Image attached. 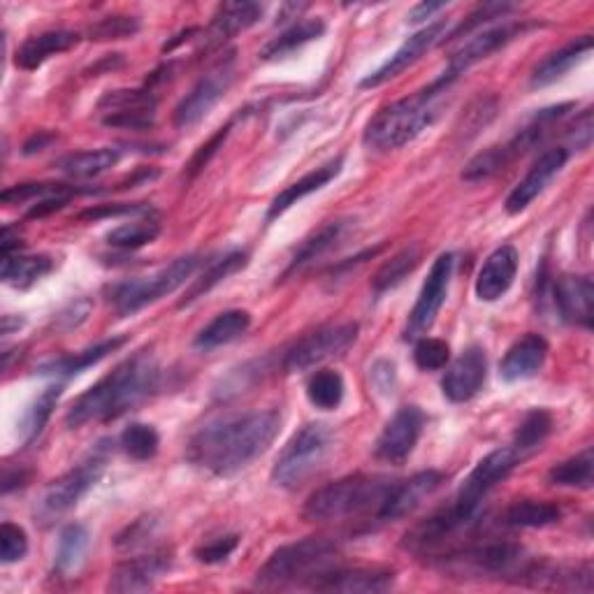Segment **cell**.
Segmentation results:
<instances>
[{"label": "cell", "instance_id": "obj_22", "mask_svg": "<svg viewBox=\"0 0 594 594\" xmlns=\"http://www.w3.org/2000/svg\"><path fill=\"white\" fill-rule=\"evenodd\" d=\"M395 585V574L386 570H326L307 583L316 592L379 594Z\"/></svg>", "mask_w": 594, "mask_h": 594}, {"label": "cell", "instance_id": "obj_49", "mask_svg": "<svg viewBox=\"0 0 594 594\" xmlns=\"http://www.w3.org/2000/svg\"><path fill=\"white\" fill-rule=\"evenodd\" d=\"M516 10V6H511V3H483L478 6L461 26H457V29L453 33H448L446 40H455V38H463V36H472L481 23H491L495 19H502L506 17L508 12Z\"/></svg>", "mask_w": 594, "mask_h": 594}, {"label": "cell", "instance_id": "obj_54", "mask_svg": "<svg viewBox=\"0 0 594 594\" xmlns=\"http://www.w3.org/2000/svg\"><path fill=\"white\" fill-rule=\"evenodd\" d=\"M77 194H87V191H79V188H75V186H66V184H63L61 191H57V194H51V196L38 200V202L29 209V214H26V216H29V219H44V216H51V214L61 211L63 207H68L70 200H72Z\"/></svg>", "mask_w": 594, "mask_h": 594}, {"label": "cell", "instance_id": "obj_56", "mask_svg": "<svg viewBox=\"0 0 594 594\" xmlns=\"http://www.w3.org/2000/svg\"><path fill=\"white\" fill-rule=\"evenodd\" d=\"M156 112H119V115H105L102 123L110 128L123 130H149L154 128Z\"/></svg>", "mask_w": 594, "mask_h": 594}, {"label": "cell", "instance_id": "obj_60", "mask_svg": "<svg viewBox=\"0 0 594 594\" xmlns=\"http://www.w3.org/2000/svg\"><path fill=\"white\" fill-rule=\"evenodd\" d=\"M303 10H307V6H284L277 14V23H286L290 19H297V14H300Z\"/></svg>", "mask_w": 594, "mask_h": 594}, {"label": "cell", "instance_id": "obj_7", "mask_svg": "<svg viewBox=\"0 0 594 594\" xmlns=\"http://www.w3.org/2000/svg\"><path fill=\"white\" fill-rule=\"evenodd\" d=\"M333 446L335 437L326 423H309L300 427L279 453L273 467V483L286 491L300 488L328 463Z\"/></svg>", "mask_w": 594, "mask_h": 594}, {"label": "cell", "instance_id": "obj_52", "mask_svg": "<svg viewBox=\"0 0 594 594\" xmlns=\"http://www.w3.org/2000/svg\"><path fill=\"white\" fill-rule=\"evenodd\" d=\"M63 184H17L12 188H6L3 194H0V200L3 205H23V202H38L51 194L61 191Z\"/></svg>", "mask_w": 594, "mask_h": 594}, {"label": "cell", "instance_id": "obj_53", "mask_svg": "<svg viewBox=\"0 0 594 594\" xmlns=\"http://www.w3.org/2000/svg\"><path fill=\"white\" fill-rule=\"evenodd\" d=\"M239 546V536L237 534H228V536H219L214 538L209 544H202L196 548V560L202 564H219L226 562Z\"/></svg>", "mask_w": 594, "mask_h": 594}, {"label": "cell", "instance_id": "obj_16", "mask_svg": "<svg viewBox=\"0 0 594 594\" xmlns=\"http://www.w3.org/2000/svg\"><path fill=\"white\" fill-rule=\"evenodd\" d=\"M521 461V453L516 448H499L493 451L483 457V461L472 469V474L465 478L463 488L457 491L455 502H461L463 506L472 508V511H481L483 508V499L488 495L493 488L516 469Z\"/></svg>", "mask_w": 594, "mask_h": 594}, {"label": "cell", "instance_id": "obj_9", "mask_svg": "<svg viewBox=\"0 0 594 594\" xmlns=\"http://www.w3.org/2000/svg\"><path fill=\"white\" fill-rule=\"evenodd\" d=\"M105 467H107V448L100 444L77 467H72L70 472H66L63 476H59L57 481H51L47 485V491L42 493V497L38 502L36 516L42 523H51V521L66 516V513L70 508H75L79 504V499H82L100 481Z\"/></svg>", "mask_w": 594, "mask_h": 594}, {"label": "cell", "instance_id": "obj_13", "mask_svg": "<svg viewBox=\"0 0 594 594\" xmlns=\"http://www.w3.org/2000/svg\"><path fill=\"white\" fill-rule=\"evenodd\" d=\"M532 29V23H518V21H504L499 26H493V29H485L481 33H476L474 38H469L461 49H457L453 57L448 59V66L444 70V79L448 85H453L457 77L465 75L469 68H474L476 63L485 61L488 57H493L495 51H499L502 47H506L508 42H513L516 38H521L525 31Z\"/></svg>", "mask_w": 594, "mask_h": 594}, {"label": "cell", "instance_id": "obj_5", "mask_svg": "<svg viewBox=\"0 0 594 594\" xmlns=\"http://www.w3.org/2000/svg\"><path fill=\"white\" fill-rule=\"evenodd\" d=\"M339 555V544L328 536H309L303 542L277 548L256 574L260 587H286L293 583H309L326 572Z\"/></svg>", "mask_w": 594, "mask_h": 594}, {"label": "cell", "instance_id": "obj_29", "mask_svg": "<svg viewBox=\"0 0 594 594\" xmlns=\"http://www.w3.org/2000/svg\"><path fill=\"white\" fill-rule=\"evenodd\" d=\"M590 51H592V38L583 36L570 44H564L562 49L548 53V57L534 68L529 87L532 89H546V87L560 82V79L570 72L574 66H578Z\"/></svg>", "mask_w": 594, "mask_h": 594}, {"label": "cell", "instance_id": "obj_43", "mask_svg": "<svg viewBox=\"0 0 594 594\" xmlns=\"http://www.w3.org/2000/svg\"><path fill=\"white\" fill-rule=\"evenodd\" d=\"M418 263H420V249L416 245H412L407 249H402L372 279L374 293L382 295V293H388L395 286H399L404 279H407L414 273V269L418 267Z\"/></svg>", "mask_w": 594, "mask_h": 594}, {"label": "cell", "instance_id": "obj_38", "mask_svg": "<svg viewBox=\"0 0 594 594\" xmlns=\"http://www.w3.org/2000/svg\"><path fill=\"white\" fill-rule=\"evenodd\" d=\"M89 542H91L89 529L85 525L72 523V525L63 527V532L59 536L57 560H53V564H57V572L63 576L79 572V566H82L87 560Z\"/></svg>", "mask_w": 594, "mask_h": 594}, {"label": "cell", "instance_id": "obj_35", "mask_svg": "<svg viewBox=\"0 0 594 594\" xmlns=\"http://www.w3.org/2000/svg\"><path fill=\"white\" fill-rule=\"evenodd\" d=\"M247 263H249V256L245 251H232V254H228V256H224L219 260H214L205 269V273L198 279H194V284L186 288V295L179 300V309L200 300V297L205 293H209L214 286H219L221 281H226L228 277L239 273L241 267H247Z\"/></svg>", "mask_w": 594, "mask_h": 594}, {"label": "cell", "instance_id": "obj_44", "mask_svg": "<svg viewBox=\"0 0 594 594\" xmlns=\"http://www.w3.org/2000/svg\"><path fill=\"white\" fill-rule=\"evenodd\" d=\"M160 235V224L156 219H138L132 224H123L115 228L112 232H107V245H112L123 251H132L151 245Z\"/></svg>", "mask_w": 594, "mask_h": 594}, {"label": "cell", "instance_id": "obj_18", "mask_svg": "<svg viewBox=\"0 0 594 594\" xmlns=\"http://www.w3.org/2000/svg\"><path fill=\"white\" fill-rule=\"evenodd\" d=\"M423 425H425V414L416 407V404L397 409V414L384 427L382 437L376 439L374 446L376 457L390 465H402L414 453L420 439Z\"/></svg>", "mask_w": 594, "mask_h": 594}, {"label": "cell", "instance_id": "obj_51", "mask_svg": "<svg viewBox=\"0 0 594 594\" xmlns=\"http://www.w3.org/2000/svg\"><path fill=\"white\" fill-rule=\"evenodd\" d=\"M29 553V536H26L23 527L14 523L0 525V560L6 564L19 562Z\"/></svg>", "mask_w": 594, "mask_h": 594}, {"label": "cell", "instance_id": "obj_24", "mask_svg": "<svg viewBox=\"0 0 594 594\" xmlns=\"http://www.w3.org/2000/svg\"><path fill=\"white\" fill-rule=\"evenodd\" d=\"M518 275V251L511 245L495 249L485 258L476 277V297L483 303H497L502 295L516 281Z\"/></svg>", "mask_w": 594, "mask_h": 594}, {"label": "cell", "instance_id": "obj_17", "mask_svg": "<svg viewBox=\"0 0 594 594\" xmlns=\"http://www.w3.org/2000/svg\"><path fill=\"white\" fill-rule=\"evenodd\" d=\"M446 38H448V21H435L425 26V29H420L404 42L379 70L367 75L360 82V89H376L390 82V79L399 77L404 70H409L416 61H420L432 47L446 42Z\"/></svg>", "mask_w": 594, "mask_h": 594}, {"label": "cell", "instance_id": "obj_31", "mask_svg": "<svg viewBox=\"0 0 594 594\" xmlns=\"http://www.w3.org/2000/svg\"><path fill=\"white\" fill-rule=\"evenodd\" d=\"M128 341V337H112V339H105L87 350H82V354H75V356H63L59 360H51V363H44L38 374L42 376H57V379H70V376L75 374H82L85 369L98 365L100 360H105L110 354H115V350H119L123 344Z\"/></svg>", "mask_w": 594, "mask_h": 594}, {"label": "cell", "instance_id": "obj_48", "mask_svg": "<svg viewBox=\"0 0 594 594\" xmlns=\"http://www.w3.org/2000/svg\"><path fill=\"white\" fill-rule=\"evenodd\" d=\"M451 360V348L444 339L420 337L414 346V363L420 372H439Z\"/></svg>", "mask_w": 594, "mask_h": 594}, {"label": "cell", "instance_id": "obj_26", "mask_svg": "<svg viewBox=\"0 0 594 594\" xmlns=\"http://www.w3.org/2000/svg\"><path fill=\"white\" fill-rule=\"evenodd\" d=\"M263 17V6L258 3H224L214 12L211 23L202 33L205 49H216L230 38L239 36L241 31L251 29V26Z\"/></svg>", "mask_w": 594, "mask_h": 594}, {"label": "cell", "instance_id": "obj_39", "mask_svg": "<svg viewBox=\"0 0 594 594\" xmlns=\"http://www.w3.org/2000/svg\"><path fill=\"white\" fill-rule=\"evenodd\" d=\"M63 395V384H53L40 393L29 409H26L21 423H19V437L23 444H31L36 437H40V432L44 429L47 420L51 418L53 409Z\"/></svg>", "mask_w": 594, "mask_h": 594}, {"label": "cell", "instance_id": "obj_32", "mask_svg": "<svg viewBox=\"0 0 594 594\" xmlns=\"http://www.w3.org/2000/svg\"><path fill=\"white\" fill-rule=\"evenodd\" d=\"M121 158H123L121 149L102 147L93 151H79V154L63 156L57 160V168L72 179H91V177H98L107 170L117 168Z\"/></svg>", "mask_w": 594, "mask_h": 594}, {"label": "cell", "instance_id": "obj_1", "mask_svg": "<svg viewBox=\"0 0 594 594\" xmlns=\"http://www.w3.org/2000/svg\"><path fill=\"white\" fill-rule=\"evenodd\" d=\"M279 427L281 414L277 409L209 423L188 444V461L214 476H235L273 446Z\"/></svg>", "mask_w": 594, "mask_h": 594}, {"label": "cell", "instance_id": "obj_33", "mask_svg": "<svg viewBox=\"0 0 594 594\" xmlns=\"http://www.w3.org/2000/svg\"><path fill=\"white\" fill-rule=\"evenodd\" d=\"M326 33V23L320 19H305V21H297L293 23L290 29H286L281 36H277L275 40H269L263 49H260V59L263 61H279L290 57L293 51H297L300 47L323 38Z\"/></svg>", "mask_w": 594, "mask_h": 594}, {"label": "cell", "instance_id": "obj_45", "mask_svg": "<svg viewBox=\"0 0 594 594\" xmlns=\"http://www.w3.org/2000/svg\"><path fill=\"white\" fill-rule=\"evenodd\" d=\"M551 429H553V416L546 409H532L523 416V420L516 429V437H513V448L523 453V451H532L536 446H542L546 442V437L551 435Z\"/></svg>", "mask_w": 594, "mask_h": 594}, {"label": "cell", "instance_id": "obj_10", "mask_svg": "<svg viewBox=\"0 0 594 594\" xmlns=\"http://www.w3.org/2000/svg\"><path fill=\"white\" fill-rule=\"evenodd\" d=\"M232 79H235V59L228 57L216 63L205 77H200V82L191 89V93H186V98L177 105L172 119L175 126L179 130L198 126L228 93Z\"/></svg>", "mask_w": 594, "mask_h": 594}, {"label": "cell", "instance_id": "obj_23", "mask_svg": "<svg viewBox=\"0 0 594 594\" xmlns=\"http://www.w3.org/2000/svg\"><path fill=\"white\" fill-rule=\"evenodd\" d=\"M172 570V557L168 553H151L142 557H130L121 562L110 576V592H145L154 587L158 578H164Z\"/></svg>", "mask_w": 594, "mask_h": 594}, {"label": "cell", "instance_id": "obj_50", "mask_svg": "<svg viewBox=\"0 0 594 594\" xmlns=\"http://www.w3.org/2000/svg\"><path fill=\"white\" fill-rule=\"evenodd\" d=\"M151 216L154 207L147 202H119V205H96L77 214L79 221H100L117 219V216Z\"/></svg>", "mask_w": 594, "mask_h": 594}, {"label": "cell", "instance_id": "obj_37", "mask_svg": "<svg viewBox=\"0 0 594 594\" xmlns=\"http://www.w3.org/2000/svg\"><path fill=\"white\" fill-rule=\"evenodd\" d=\"M562 511L560 506L551 502H538V499H523L511 504L504 513V525L506 527H523V529H538V527H551L560 523Z\"/></svg>", "mask_w": 594, "mask_h": 594}, {"label": "cell", "instance_id": "obj_34", "mask_svg": "<svg viewBox=\"0 0 594 594\" xmlns=\"http://www.w3.org/2000/svg\"><path fill=\"white\" fill-rule=\"evenodd\" d=\"M249 328H251V314L245 309H230L216 316L209 326H205L194 344L196 348L211 350L239 339Z\"/></svg>", "mask_w": 594, "mask_h": 594}, {"label": "cell", "instance_id": "obj_40", "mask_svg": "<svg viewBox=\"0 0 594 594\" xmlns=\"http://www.w3.org/2000/svg\"><path fill=\"white\" fill-rule=\"evenodd\" d=\"M594 453L592 448H585L583 453L570 457L560 465H555L548 472V483L560 485V488H578V491H590L594 483Z\"/></svg>", "mask_w": 594, "mask_h": 594}, {"label": "cell", "instance_id": "obj_58", "mask_svg": "<svg viewBox=\"0 0 594 594\" xmlns=\"http://www.w3.org/2000/svg\"><path fill=\"white\" fill-rule=\"evenodd\" d=\"M446 8H448V3H420L409 12V23H420V21L429 19L432 14H437Z\"/></svg>", "mask_w": 594, "mask_h": 594}, {"label": "cell", "instance_id": "obj_14", "mask_svg": "<svg viewBox=\"0 0 594 594\" xmlns=\"http://www.w3.org/2000/svg\"><path fill=\"white\" fill-rule=\"evenodd\" d=\"M542 297H551V303L560 318L572 326L592 328L594 318V286L587 275H562L555 281H544V288L538 290Z\"/></svg>", "mask_w": 594, "mask_h": 594}, {"label": "cell", "instance_id": "obj_20", "mask_svg": "<svg viewBox=\"0 0 594 594\" xmlns=\"http://www.w3.org/2000/svg\"><path fill=\"white\" fill-rule=\"evenodd\" d=\"M444 483V474L427 469L420 474H414L412 478L393 483V488L388 491L382 508L376 511V518L379 521H402L412 516V513L432 495L439 491V485Z\"/></svg>", "mask_w": 594, "mask_h": 594}, {"label": "cell", "instance_id": "obj_46", "mask_svg": "<svg viewBox=\"0 0 594 594\" xmlns=\"http://www.w3.org/2000/svg\"><path fill=\"white\" fill-rule=\"evenodd\" d=\"M121 446L132 457V461L145 463V461H151V457L158 453L160 437H158L156 427L147 423H130L121 432Z\"/></svg>", "mask_w": 594, "mask_h": 594}, {"label": "cell", "instance_id": "obj_36", "mask_svg": "<svg viewBox=\"0 0 594 594\" xmlns=\"http://www.w3.org/2000/svg\"><path fill=\"white\" fill-rule=\"evenodd\" d=\"M53 269V260L49 256H21L19 251L12 256H3L0 277L17 290L31 288Z\"/></svg>", "mask_w": 594, "mask_h": 594}, {"label": "cell", "instance_id": "obj_25", "mask_svg": "<svg viewBox=\"0 0 594 594\" xmlns=\"http://www.w3.org/2000/svg\"><path fill=\"white\" fill-rule=\"evenodd\" d=\"M548 358V341L542 335H525L513 344L499 367V376L504 382H525L544 369Z\"/></svg>", "mask_w": 594, "mask_h": 594}, {"label": "cell", "instance_id": "obj_8", "mask_svg": "<svg viewBox=\"0 0 594 594\" xmlns=\"http://www.w3.org/2000/svg\"><path fill=\"white\" fill-rule=\"evenodd\" d=\"M444 572L491 578H523L529 560L523 546L513 542H485L465 551L448 553L439 560Z\"/></svg>", "mask_w": 594, "mask_h": 594}, {"label": "cell", "instance_id": "obj_21", "mask_svg": "<svg viewBox=\"0 0 594 594\" xmlns=\"http://www.w3.org/2000/svg\"><path fill=\"white\" fill-rule=\"evenodd\" d=\"M488 376V356L481 346H469L444 374L442 393L448 402L463 404L474 399Z\"/></svg>", "mask_w": 594, "mask_h": 594}, {"label": "cell", "instance_id": "obj_3", "mask_svg": "<svg viewBox=\"0 0 594 594\" xmlns=\"http://www.w3.org/2000/svg\"><path fill=\"white\" fill-rule=\"evenodd\" d=\"M451 85L444 77L435 79L427 89L402 98L376 112L365 128L363 142L372 151H393L414 142L439 117L437 100Z\"/></svg>", "mask_w": 594, "mask_h": 594}, {"label": "cell", "instance_id": "obj_27", "mask_svg": "<svg viewBox=\"0 0 594 594\" xmlns=\"http://www.w3.org/2000/svg\"><path fill=\"white\" fill-rule=\"evenodd\" d=\"M341 168H344V156H337V158L328 160L326 166H320V168L307 172L303 179H297L290 186H286L284 191L273 200V205H269L267 221L279 219V216L286 214L293 205H297L303 198L320 191L323 186H328L341 172Z\"/></svg>", "mask_w": 594, "mask_h": 594}, {"label": "cell", "instance_id": "obj_55", "mask_svg": "<svg viewBox=\"0 0 594 594\" xmlns=\"http://www.w3.org/2000/svg\"><path fill=\"white\" fill-rule=\"evenodd\" d=\"M230 128H232V123L219 128V132H216L214 138H211L207 145H202V147L194 154V158L188 160V168H186V175H188V177L194 179L198 172H202V170L207 168V164H209V160L216 156V151H219V149L224 147L226 138L230 135Z\"/></svg>", "mask_w": 594, "mask_h": 594}, {"label": "cell", "instance_id": "obj_15", "mask_svg": "<svg viewBox=\"0 0 594 594\" xmlns=\"http://www.w3.org/2000/svg\"><path fill=\"white\" fill-rule=\"evenodd\" d=\"M481 518V511H472L463 506L461 502H451L446 508L437 511L435 516H429L420 525H416L412 532L404 536V548L409 551H427L444 544L448 536L461 534L469 527H474Z\"/></svg>", "mask_w": 594, "mask_h": 594}, {"label": "cell", "instance_id": "obj_11", "mask_svg": "<svg viewBox=\"0 0 594 594\" xmlns=\"http://www.w3.org/2000/svg\"><path fill=\"white\" fill-rule=\"evenodd\" d=\"M358 339V323H337V326L320 328L307 337H303L293 348L286 350L284 369L303 372L323 360L341 356L344 350Z\"/></svg>", "mask_w": 594, "mask_h": 594}, {"label": "cell", "instance_id": "obj_2", "mask_svg": "<svg viewBox=\"0 0 594 594\" xmlns=\"http://www.w3.org/2000/svg\"><path fill=\"white\" fill-rule=\"evenodd\" d=\"M158 382L160 369L156 358L149 350H140L115 367L85 395H79L68 409L66 423L68 427H82L91 420H115L154 395Z\"/></svg>", "mask_w": 594, "mask_h": 594}, {"label": "cell", "instance_id": "obj_47", "mask_svg": "<svg viewBox=\"0 0 594 594\" xmlns=\"http://www.w3.org/2000/svg\"><path fill=\"white\" fill-rule=\"evenodd\" d=\"M140 29H142V23L138 17L117 14V17H105L100 21H96L87 31V36H89V40H96V42L126 40V38L138 36Z\"/></svg>", "mask_w": 594, "mask_h": 594}, {"label": "cell", "instance_id": "obj_12", "mask_svg": "<svg viewBox=\"0 0 594 594\" xmlns=\"http://www.w3.org/2000/svg\"><path fill=\"white\" fill-rule=\"evenodd\" d=\"M453 267H455V256L453 254H442L435 265H432L429 275L420 288L418 300L409 314L407 330H404V337L407 339H420L425 333L435 326V320L439 316V309L446 300L448 284L453 277Z\"/></svg>", "mask_w": 594, "mask_h": 594}, {"label": "cell", "instance_id": "obj_30", "mask_svg": "<svg viewBox=\"0 0 594 594\" xmlns=\"http://www.w3.org/2000/svg\"><path fill=\"white\" fill-rule=\"evenodd\" d=\"M77 42H79V33L75 31H47L40 36H31L17 49L14 63L21 70H38L51 57L77 47Z\"/></svg>", "mask_w": 594, "mask_h": 594}, {"label": "cell", "instance_id": "obj_6", "mask_svg": "<svg viewBox=\"0 0 594 594\" xmlns=\"http://www.w3.org/2000/svg\"><path fill=\"white\" fill-rule=\"evenodd\" d=\"M200 265H202V258L198 254L181 256L149 277L107 286L105 297L119 316H132V314L142 311L145 307L164 300V297L172 295L177 288H181L186 279H191L196 275V269Z\"/></svg>", "mask_w": 594, "mask_h": 594}, {"label": "cell", "instance_id": "obj_4", "mask_svg": "<svg viewBox=\"0 0 594 594\" xmlns=\"http://www.w3.org/2000/svg\"><path fill=\"white\" fill-rule=\"evenodd\" d=\"M390 488L393 481L384 476H346L326 485V488L316 491L305 504L303 516L309 523H328L358 516V513L365 511L376 513L382 508Z\"/></svg>", "mask_w": 594, "mask_h": 594}, {"label": "cell", "instance_id": "obj_41", "mask_svg": "<svg viewBox=\"0 0 594 594\" xmlns=\"http://www.w3.org/2000/svg\"><path fill=\"white\" fill-rule=\"evenodd\" d=\"M346 384L344 376L335 369H320L309 376L307 382V397L316 409L323 412H335L339 409V404L344 402Z\"/></svg>", "mask_w": 594, "mask_h": 594}, {"label": "cell", "instance_id": "obj_42", "mask_svg": "<svg viewBox=\"0 0 594 594\" xmlns=\"http://www.w3.org/2000/svg\"><path fill=\"white\" fill-rule=\"evenodd\" d=\"M156 96L149 87L145 89H119V91H107L98 100V110L105 115H117V112H156Z\"/></svg>", "mask_w": 594, "mask_h": 594}, {"label": "cell", "instance_id": "obj_59", "mask_svg": "<svg viewBox=\"0 0 594 594\" xmlns=\"http://www.w3.org/2000/svg\"><path fill=\"white\" fill-rule=\"evenodd\" d=\"M49 142H53V135H49V132H38V135H33V138H31L29 142L23 145V154H26V156H33L36 151H42Z\"/></svg>", "mask_w": 594, "mask_h": 594}, {"label": "cell", "instance_id": "obj_57", "mask_svg": "<svg viewBox=\"0 0 594 594\" xmlns=\"http://www.w3.org/2000/svg\"><path fill=\"white\" fill-rule=\"evenodd\" d=\"M154 525H156L154 518H140L132 527H128L123 534L117 536V546L119 548H130V546L142 544L145 538L151 534V527Z\"/></svg>", "mask_w": 594, "mask_h": 594}, {"label": "cell", "instance_id": "obj_19", "mask_svg": "<svg viewBox=\"0 0 594 594\" xmlns=\"http://www.w3.org/2000/svg\"><path fill=\"white\" fill-rule=\"evenodd\" d=\"M570 156H572V151L566 147H555V149H548L538 156V160L529 168L525 179L518 181V186L508 194V198L504 202L506 211L511 216L525 211L538 196L546 191L548 184L564 170Z\"/></svg>", "mask_w": 594, "mask_h": 594}, {"label": "cell", "instance_id": "obj_28", "mask_svg": "<svg viewBox=\"0 0 594 594\" xmlns=\"http://www.w3.org/2000/svg\"><path fill=\"white\" fill-rule=\"evenodd\" d=\"M350 219H337V221H330L326 226H320L316 232H311L300 247H297L288 269L284 273V279H288L290 275L300 273L303 267L316 263L318 258H323L326 254H330L333 249H337L341 245V239L346 237V232L350 230Z\"/></svg>", "mask_w": 594, "mask_h": 594}]
</instances>
